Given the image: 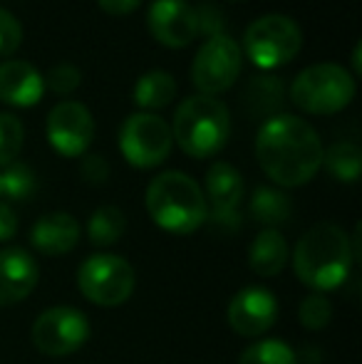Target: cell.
Instances as JSON below:
<instances>
[{
  "label": "cell",
  "mask_w": 362,
  "mask_h": 364,
  "mask_svg": "<svg viewBox=\"0 0 362 364\" xmlns=\"http://www.w3.org/2000/svg\"><path fill=\"white\" fill-rule=\"evenodd\" d=\"M80 173L92 186H100V183H105L110 178V164L100 154H85L82 164H80Z\"/></svg>",
  "instance_id": "4dcf8cb0"
},
{
  "label": "cell",
  "mask_w": 362,
  "mask_h": 364,
  "mask_svg": "<svg viewBox=\"0 0 362 364\" xmlns=\"http://www.w3.org/2000/svg\"><path fill=\"white\" fill-rule=\"evenodd\" d=\"M238 364H298V355L283 340H263L246 347Z\"/></svg>",
  "instance_id": "d4e9b609"
},
{
  "label": "cell",
  "mask_w": 362,
  "mask_h": 364,
  "mask_svg": "<svg viewBox=\"0 0 362 364\" xmlns=\"http://www.w3.org/2000/svg\"><path fill=\"white\" fill-rule=\"evenodd\" d=\"M174 146L171 127L164 117L137 112L119 129V151L134 168H154L164 164Z\"/></svg>",
  "instance_id": "ba28073f"
},
{
  "label": "cell",
  "mask_w": 362,
  "mask_h": 364,
  "mask_svg": "<svg viewBox=\"0 0 362 364\" xmlns=\"http://www.w3.org/2000/svg\"><path fill=\"white\" fill-rule=\"evenodd\" d=\"M241 105L246 107L248 117H271L280 114L285 105V82L275 75H256L246 82L241 95Z\"/></svg>",
  "instance_id": "ac0fdd59"
},
{
  "label": "cell",
  "mask_w": 362,
  "mask_h": 364,
  "mask_svg": "<svg viewBox=\"0 0 362 364\" xmlns=\"http://www.w3.org/2000/svg\"><path fill=\"white\" fill-rule=\"evenodd\" d=\"M90 340V320L75 307H50L33 325V345L48 357H68Z\"/></svg>",
  "instance_id": "30bf717a"
},
{
  "label": "cell",
  "mask_w": 362,
  "mask_h": 364,
  "mask_svg": "<svg viewBox=\"0 0 362 364\" xmlns=\"http://www.w3.org/2000/svg\"><path fill=\"white\" fill-rule=\"evenodd\" d=\"M358 82L335 63L310 65L290 85V102L305 114L330 117L343 112L355 100Z\"/></svg>",
  "instance_id": "5b68a950"
},
{
  "label": "cell",
  "mask_w": 362,
  "mask_h": 364,
  "mask_svg": "<svg viewBox=\"0 0 362 364\" xmlns=\"http://www.w3.org/2000/svg\"><path fill=\"white\" fill-rule=\"evenodd\" d=\"M176 97V80L166 70H151L144 73L134 85V102L144 112H156L171 105Z\"/></svg>",
  "instance_id": "44dd1931"
},
{
  "label": "cell",
  "mask_w": 362,
  "mask_h": 364,
  "mask_svg": "<svg viewBox=\"0 0 362 364\" xmlns=\"http://www.w3.org/2000/svg\"><path fill=\"white\" fill-rule=\"evenodd\" d=\"M206 203H211V220L221 228H236L238 203L243 198V176L233 164L216 161L206 171Z\"/></svg>",
  "instance_id": "5bb4252c"
},
{
  "label": "cell",
  "mask_w": 362,
  "mask_h": 364,
  "mask_svg": "<svg viewBox=\"0 0 362 364\" xmlns=\"http://www.w3.org/2000/svg\"><path fill=\"white\" fill-rule=\"evenodd\" d=\"M288 263V243L275 228H263L248 248V265L261 278H275Z\"/></svg>",
  "instance_id": "d6986e66"
},
{
  "label": "cell",
  "mask_w": 362,
  "mask_h": 364,
  "mask_svg": "<svg viewBox=\"0 0 362 364\" xmlns=\"http://www.w3.org/2000/svg\"><path fill=\"white\" fill-rule=\"evenodd\" d=\"M43 82H45V90H50L53 95L68 97L80 87L82 75H80V70L75 68V65L60 63V65H55V68L48 70V75L43 77Z\"/></svg>",
  "instance_id": "83f0119b"
},
{
  "label": "cell",
  "mask_w": 362,
  "mask_h": 364,
  "mask_svg": "<svg viewBox=\"0 0 362 364\" xmlns=\"http://www.w3.org/2000/svg\"><path fill=\"white\" fill-rule=\"evenodd\" d=\"M323 164L333 178L353 183L358 181L362 171V151L353 141H338L323 151Z\"/></svg>",
  "instance_id": "7402d4cb"
},
{
  "label": "cell",
  "mask_w": 362,
  "mask_h": 364,
  "mask_svg": "<svg viewBox=\"0 0 362 364\" xmlns=\"http://www.w3.org/2000/svg\"><path fill=\"white\" fill-rule=\"evenodd\" d=\"M303 48V30L288 15L271 13L253 20L243 35V53L263 73L293 63Z\"/></svg>",
  "instance_id": "8992f818"
},
{
  "label": "cell",
  "mask_w": 362,
  "mask_h": 364,
  "mask_svg": "<svg viewBox=\"0 0 362 364\" xmlns=\"http://www.w3.org/2000/svg\"><path fill=\"white\" fill-rule=\"evenodd\" d=\"M134 268L115 253L90 255L78 270L80 292L100 307H119L134 292Z\"/></svg>",
  "instance_id": "52a82bcc"
},
{
  "label": "cell",
  "mask_w": 362,
  "mask_h": 364,
  "mask_svg": "<svg viewBox=\"0 0 362 364\" xmlns=\"http://www.w3.org/2000/svg\"><path fill=\"white\" fill-rule=\"evenodd\" d=\"M48 141L60 156L78 159L85 156L95 139V119L82 102H60L50 109L45 122Z\"/></svg>",
  "instance_id": "8fae6325"
},
{
  "label": "cell",
  "mask_w": 362,
  "mask_h": 364,
  "mask_svg": "<svg viewBox=\"0 0 362 364\" xmlns=\"http://www.w3.org/2000/svg\"><path fill=\"white\" fill-rule=\"evenodd\" d=\"M298 317L305 330H310V332L325 330V327L330 325V320H333V305H330V300L323 292H313V295H308L300 302Z\"/></svg>",
  "instance_id": "4316f807"
},
{
  "label": "cell",
  "mask_w": 362,
  "mask_h": 364,
  "mask_svg": "<svg viewBox=\"0 0 362 364\" xmlns=\"http://www.w3.org/2000/svg\"><path fill=\"white\" fill-rule=\"evenodd\" d=\"M231 134V114L218 97L193 95L183 100L174 114L171 136L191 159H208L218 154Z\"/></svg>",
  "instance_id": "277c9868"
},
{
  "label": "cell",
  "mask_w": 362,
  "mask_h": 364,
  "mask_svg": "<svg viewBox=\"0 0 362 364\" xmlns=\"http://www.w3.org/2000/svg\"><path fill=\"white\" fill-rule=\"evenodd\" d=\"M243 68L241 45L231 35H216L208 38L198 48L191 65V80L198 95L216 97L236 85Z\"/></svg>",
  "instance_id": "9c48e42d"
},
{
  "label": "cell",
  "mask_w": 362,
  "mask_h": 364,
  "mask_svg": "<svg viewBox=\"0 0 362 364\" xmlns=\"http://www.w3.org/2000/svg\"><path fill=\"white\" fill-rule=\"evenodd\" d=\"M323 141L318 132L295 114L271 117L256 136V159L263 173L280 188L308 183L323 166Z\"/></svg>",
  "instance_id": "6da1fadb"
},
{
  "label": "cell",
  "mask_w": 362,
  "mask_h": 364,
  "mask_svg": "<svg viewBox=\"0 0 362 364\" xmlns=\"http://www.w3.org/2000/svg\"><path fill=\"white\" fill-rule=\"evenodd\" d=\"M40 268L35 258L23 248L0 250V307L18 305L35 290Z\"/></svg>",
  "instance_id": "9a60e30c"
},
{
  "label": "cell",
  "mask_w": 362,
  "mask_h": 364,
  "mask_svg": "<svg viewBox=\"0 0 362 364\" xmlns=\"http://www.w3.org/2000/svg\"><path fill=\"white\" fill-rule=\"evenodd\" d=\"M124 230H127V218L122 213V208L117 206H100L92 213L87 223V235L92 245H100V248L115 245L124 235Z\"/></svg>",
  "instance_id": "cb8c5ba5"
},
{
  "label": "cell",
  "mask_w": 362,
  "mask_h": 364,
  "mask_svg": "<svg viewBox=\"0 0 362 364\" xmlns=\"http://www.w3.org/2000/svg\"><path fill=\"white\" fill-rule=\"evenodd\" d=\"M80 235H82V228H80L78 218L70 213L55 211L38 218V223L30 230V243L45 255H65L75 250V245L80 243Z\"/></svg>",
  "instance_id": "e0dca14e"
},
{
  "label": "cell",
  "mask_w": 362,
  "mask_h": 364,
  "mask_svg": "<svg viewBox=\"0 0 362 364\" xmlns=\"http://www.w3.org/2000/svg\"><path fill=\"white\" fill-rule=\"evenodd\" d=\"M18 233V216L8 203H0V243L15 238Z\"/></svg>",
  "instance_id": "d6a6232c"
},
{
  "label": "cell",
  "mask_w": 362,
  "mask_h": 364,
  "mask_svg": "<svg viewBox=\"0 0 362 364\" xmlns=\"http://www.w3.org/2000/svg\"><path fill=\"white\" fill-rule=\"evenodd\" d=\"M360 53H362V45L360 43H355V48H353V77H358L362 73V63H360Z\"/></svg>",
  "instance_id": "836d02e7"
},
{
  "label": "cell",
  "mask_w": 362,
  "mask_h": 364,
  "mask_svg": "<svg viewBox=\"0 0 362 364\" xmlns=\"http://www.w3.org/2000/svg\"><path fill=\"white\" fill-rule=\"evenodd\" d=\"M35 188H38V178L28 164L13 161L0 168V203L10 206L13 201H28Z\"/></svg>",
  "instance_id": "603a6c76"
},
{
  "label": "cell",
  "mask_w": 362,
  "mask_h": 364,
  "mask_svg": "<svg viewBox=\"0 0 362 364\" xmlns=\"http://www.w3.org/2000/svg\"><path fill=\"white\" fill-rule=\"evenodd\" d=\"M23 45V25L10 10L0 8V58L15 55Z\"/></svg>",
  "instance_id": "f1b7e54d"
},
{
  "label": "cell",
  "mask_w": 362,
  "mask_h": 364,
  "mask_svg": "<svg viewBox=\"0 0 362 364\" xmlns=\"http://www.w3.org/2000/svg\"><path fill=\"white\" fill-rule=\"evenodd\" d=\"M97 5L112 18H124V15H132L139 8L142 0H97Z\"/></svg>",
  "instance_id": "1f68e13d"
},
{
  "label": "cell",
  "mask_w": 362,
  "mask_h": 364,
  "mask_svg": "<svg viewBox=\"0 0 362 364\" xmlns=\"http://www.w3.org/2000/svg\"><path fill=\"white\" fill-rule=\"evenodd\" d=\"M353 243L338 223H318L300 235L293 250V268L300 283L315 292L335 290L348 280L355 263Z\"/></svg>",
  "instance_id": "7a4b0ae2"
},
{
  "label": "cell",
  "mask_w": 362,
  "mask_h": 364,
  "mask_svg": "<svg viewBox=\"0 0 362 364\" xmlns=\"http://www.w3.org/2000/svg\"><path fill=\"white\" fill-rule=\"evenodd\" d=\"M196 23H198V35H206L208 38H216V35H226V20H223L221 10L211 3H203L196 8Z\"/></svg>",
  "instance_id": "f546056e"
},
{
  "label": "cell",
  "mask_w": 362,
  "mask_h": 364,
  "mask_svg": "<svg viewBox=\"0 0 362 364\" xmlns=\"http://www.w3.org/2000/svg\"><path fill=\"white\" fill-rule=\"evenodd\" d=\"M45 95L43 75L25 60L0 63V102L10 107H35Z\"/></svg>",
  "instance_id": "2e32d148"
},
{
  "label": "cell",
  "mask_w": 362,
  "mask_h": 364,
  "mask_svg": "<svg viewBox=\"0 0 362 364\" xmlns=\"http://www.w3.org/2000/svg\"><path fill=\"white\" fill-rule=\"evenodd\" d=\"M25 144V127L15 114L0 112V168L13 164Z\"/></svg>",
  "instance_id": "484cf974"
},
{
  "label": "cell",
  "mask_w": 362,
  "mask_h": 364,
  "mask_svg": "<svg viewBox=\"0 0 362 364\" xmlns=\"http://www.w3.org/2000/svg\"><path fill=\"white\" fill-rule=\"evenodd\" d=\"M278 320V300L266 288H243L228 302V325L241 337H261Z\"/></svg>",
  "instance_id": "4fadbf2b"
},
{
  "label": "cell",
  "mask_w": 362,
  "mask_h": 364,
  "mask_svg": "<svg viewBox=\"0 0 362 364\" xmlns=\"http://www.w3.org/2000/svg\"><path fill=\"white\" fill-rule=\"evenodd\" d=\"M147 211L161 230L188 235L206 223L208 203L188 173L164 171L147 188Z\"/></svg>",
  "instance_id": "3957f363"
},
{
  "label": "cell",
  "mask_w": 362,
  "mask_h": 364,
  "mask_svg": "<svg viewBox=\"0 0 362 364\" xmlns=\"http://www.w3.org/2000/svg\"><path fill=\"white\" fill-rule=\"evenodd\" d=\"M251 216L256 223L275 228L280 223H288L293 216V201L283 188L273 186H258L251 198Z\"/></svg>",
  "instance_id": "ffe728a7"
},
{
  "label": "cell",
  "mask_w": 362,
  "mask_h": 364,
  "mask_svg": "<svg viewBox=\"0 0 362 364\" xmlns=\"http://www.w3.org/2000/svg\"><path fill=\"white\" fill-rule=\"evenodd\" d=\"M147 25L164 48H186L198 38L196 8L188 0H154L147 10Z\"/></svg>",
  "instance_id": "7c38bea8"
}]
</instances>
